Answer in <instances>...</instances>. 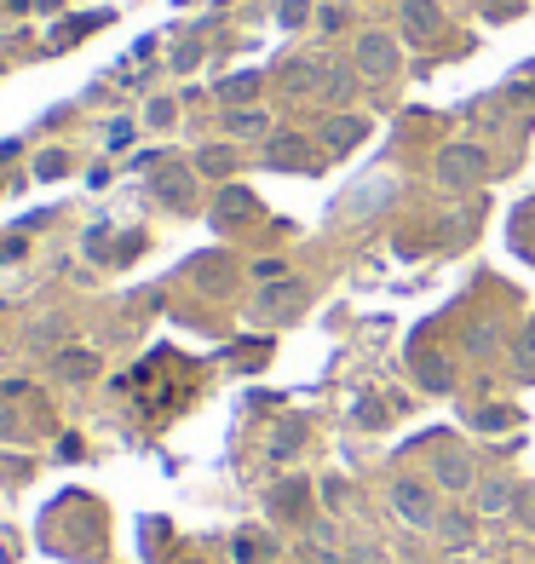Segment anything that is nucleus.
Returning <instances> with one entry per match:
<instances>
[{
  "label": "nucleus",
  "instance_id": "12",
  "mask_svg": "<svg viewBox=\"0 0 535 564\" xmlns=\"http://www.w3.org/2000/svg\"><path fill=\"white\" fill-rule=\"evenodd\" d=\"M254 93V75H236V81H225V98H248Z\"/></svg>",
  "mask_w": 535,
  "mask_h": 564
},
{
  "label": "nucleus",
  "instance_id": "15",
  "mask_svg": "<svg viewBox=\"0 0 535 564\" xmlns=\"http://www.w3.org/2000/svg\"><path fill=\"white\" fill-rule=\"evenodd\" d=\"M202 167H213V173H225V167H231V156H225V150H208V156H202Z\"/></svg>",
  "mask_w": 535,
  "mask_h": 564
},
{
  "label": "nucleus",
  "instance_id": "5",
  "mask_svg": "<svg viewBox=\"0 0 535 564\" xmlns=\"http://www.w3.org/2000/svg\"><path fill=\"white\" fill-rule=\"evenodd\" d=\"M438 6L432 0H403V29H409V41H426V35H438Z\"/></svg>",
  "mask_w": 535,
  "mask_h": 564
},
{
  "label": "nucleus",
  "instance_id": "11",
  "mask_svg": "<svg viewBox=\"0 0 535 564\" xmlns=\"http://www.w3.org/2000/svg\"><path fill=\"white\" fill-rule=\"evenodd\" d=\"M512 518H518L524 530H535V484H524V490H518V501H512Z\"/></svg>",
  "mask_w": 535,
  "mask_h": 564
},
{
  "label": "nucleus",
  "instance_id": "7",
  "mask_svg": "<svg viewBox=\"0 0 535 564\" xmlns=\"http://www.w3.org/2000/svg\"><path fill=\"white\" fill-rule=\"evenodd\" d=\"M363 121L357 116H340V121H328V150H351V144H363Z\"/></svg>",
  "mask_w": 535,
  "mask_h": 564
},
{
  "label": "nucleus",
  "instance_id": "9",
  "mask_svg": "<svg viewBox=\"0 0 535 564\" xmlns=\"http://www.w3.org/2000/svg\"><path fill=\"white\" fill-rule=\"evenodd\" d=\"M438 536H443V547H466V541H472V518H466V513L438 518Z\"/></svg>",
  "mask_w": 535,
  "mask_h": 564
},
{
  "label": "nucleus",
  "instance_id": "4",
  "mask_svg": "<svg viewBox=\"0 0 535 564\" xmlns=\"http://www.w3.org/2000/svg\"><path fill=\"white\" fill-rule=\"evenodd\" d=\"M432 472H438L443 490H472V455L455 444H443L438 455H432Z\"/></svg>",
  "mask_w": 535,
  "mask_h": 564
},
{
  "label": "nucleus",
  "instance_id": "14",
  "mask_svg": "<svg viewBox=\"0 0 535 564\" xmlns=\"http://www.w3.org/2000/svg\"><path fill=\"white\" fill-rule=\"evenodd\" d=\"M231 127H236V133H259V127H265V116H231Z\"/></svg>",
  "mask_w": 535,
  "mask_h": 564
},
{
  "label": "nucleus",
  "instance_id": "10",
  "mask_svg": "<svg viewBox=\"0 0 535 564\" xmlns=\"http://www.w3.org/2000/svg\"><path fill=\"white\" fill-rule=\"evenodd\" d=\"M271 162H282V167H288V162H294V167H311V144H305V139H277V144H271Z\"/></svg>",
  "mask_w": 535,
  "mask_h": 564
},
{
  "label": "nucleus",
  "instance_id": "16",
  "mask_svg": "<svg viewBox=\"0 0 535 564\" xmlns=\"http://www.w3.org/2000/svg\"><path fill=\"white\" fill-rule=\"evenodd\" d=\"M484 12H489V18H507V12H512V0H484Z\"/></svg>",
  "mask_w": 535,
  "mask_h": 564
},
{
  "label": "nucleus",
  "instance_id": "8",
  "mask_svg": "<svg viewBox=\"0 0 535 564\" xmlns=\"http://www.w3.org/2000/svg\"><path fill=\"white\" fill-rule=\"evenodd\" d=\"M518 495H512V484L507 478H489L484 490H478V513H501V507H512Z\"/></svg>",
  "mask_w": 535,
  "mask_h": 564
},
{
  "label": "nucleus",
  "instance_id": "2",
  "mask_svg": "<svg viewBox=\"0 0 535 564\" xmlns=\"http://www.w3.org/2000/svg\"><path fill=\"white\" fill-rule=\"evenodd\" d=\"M392 513L403 518L409 530H432V524H438V507H432L426 484H415V478H397L392 484Z\"/></svg>",
  "mask_w": 535,
  "mask_h": 564
},
{
  "label": "nucleus",
  "instance_id": "6",
  "mask_svg": "<svg viewBox=\"0 0 535 564\" xmlns=\"http://www.w3.org/2000/svg\"><path fill=\"white\" fill-rule=\"evenodd\" d=\"M415 375H420V386H426V392H449V386H455V369H449L438 352H420L415 357Z\"/></svg>",
  "mask_w": 535,
  "mask_h": 564
},
{
  "label": "nucleus",
  "instance_id": "13",
  "mask_svg": "<svg viewBox=\"0 0 535 564\" xmlns=\"http://www.w3.org/2000/svg\"><path fill=\"white\" fill-rule=\"evenodd\" d=\"M518 357H524V369L535 375V323H530V334H524V346H518Z\"/></svg>",
  "mask_w": 535,
  "mask_h": 564
},
{
  "label": "nucleus",
  "instance_id": "1",
  "mask_svg": "<svg viewBox=\"0 0 535 564\" xmlns=\"http://www.w3.org/2000/svg\"><path fill=\"white\" fill-rule=\"evenodd\" d=\"M438 179L449 190H472V185H484L489 179V156L478 150V144H449L438 156Z\"/></svg>",
  "mask_w": 535,
  "mask_h": 564
},
{
  "label": "nucleus",
  "instance_id": "3",
  "mask_svg": "<svg viewBox=\"0 0 535 564\" xmlns=\"http://www.w3.org/2000/svg\"><path fill=\"white\" fill-rule=\"evenodd\" d=\"M357 70L374 75V81H392V75H397V41H392V35L369 29V35L357 41Z\"/></svg>",
  "mask_w": 535,
  "mask_h": 564
}]
</instances>
